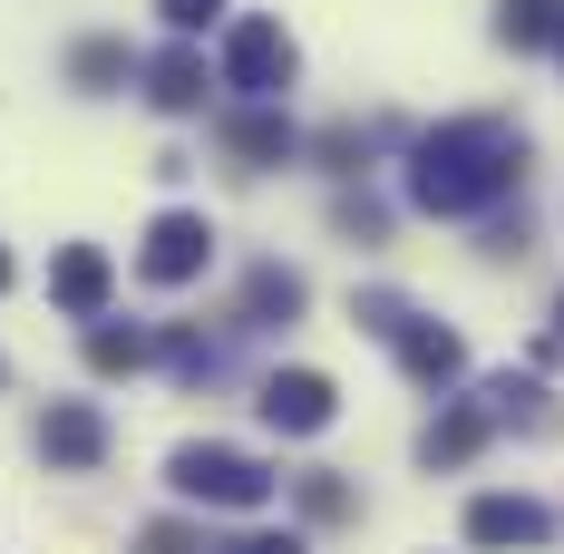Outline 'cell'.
Here are the masks:
<instances>
[{
    "mask_svg": "<svg viewBox=\"0 0 564 554\" xmlns=\"http://www.w3.org/2000/svg\"><path fill=\"white\" fill-rule=\"evenodd\" d=\"M525 185V137L507 117H448L409 146V205L419 215H487Z\"/></svg>",
    "mask_w": 564,
    "mask_h": 554,
    "instance_id": "1",
    "label": "cell"
},
{
    "mask_svg": "<svg viewBox=\"0 0 564 554\" xmlns=\"http://www.w3.org/2000/svg\"><path fill=\"white\" fill-rule=\"evenodd\" d=\"M166 487H175L185 506H225V515H253V506H273V467H263V457H243V447L195 438V447H175V457H166Z\"/></svg>",
    "mask_w": 564,
    "mask_h": 554,
    "instance_id": "2",
    "label": "cell"
},
{
    "mask_svg": "<svg viewBox=\"0 0 564 554\" xmlns=\"http://www.w3.org/2000/svg\"><path fill=\"white\" fill-rule=\"evenodd\" d=\"M292 68H302V50H292L282 20H234L225 30V88L234 98H282Z\"/></svg>",
    "mask_w": 564,
    "mask_h": 554,
    "instance_id": "3",
    "label": "cell"
},
{
    "mask_svg": "<svg viewBox=\"0 0 564 554\" xmlns=\"http://www.w3.org/2000/svg\"><path fill=\"white\" fill-rule=\"evenodd\" d=\"M205 263H215V224H205V215H156V224H147V243H137V273L156 282V292L195 282Z\"/></svg>",
    "mask_w": 564,
    "mask_h": 554,
    "instance_id": "4",
    "label": "cell"
},
{
    "mask_svg": "<svg viewBox=\"0 0 564 554\" xmlns=\"http://www.w3.org/2000/svg\"><path fill=\"white\" fill-rule=\"evenodd\" d=\"M253 409H263V428H282V438H322L340 419V389L322 380V370H273Z\"/></svg>",
    "mask_w": 564,
    "mask_h": 554,
    "instance_id": "5",
    "label": "cell"
},
{
    "mask_svg": "<svg viewBox=\"0 0 564 554\" xmlns=\"http://www.w3.org/2000/svg\"><path fill=\"white\" fill-rule=\"evenodd\" d=\"M40 457H50L58 477H88V467L108 457V409H88V399H58L50 419H40Z\"/></svg>",
    "mask_w": 564,
    "mask_h": 554,
    "instance_id": "6",
    "label": "cell"
},
{
    "mask_svg": "<svg viewBox=\"0 0 564 554\" xmlns=\"http://www.w3.org/2000/svg\"><path fill=\"white\" fill-rule=\"evenodd\" d=\"M390 350H399V370H409L419 389H457V380H467V340L438 332V322H419V312H399Z\"/></svg>",
    "mask_w": 564,
    "mask_h": 554,
    "instance_id": "7",
    "label": "cell"
},
{
    "mask_svg": "<svg viewBox=\"0 0 564 554\" xmlns=\"http://www.w3.org/2000/svg\"><path fill=\"white\" fill-rule=\"evenodd\" d=\"M108 292H117V263L98 253V243H68V253L50 263V302L68 312V322H98V312H108Z\"/></svg>",
    "mask_w": 564,
    "mask_h": 554,
    "instance_id": "8",
    "label": "cell"
},
{
    "mask_svg": "<svg viewBox=\"0 0 564 554\" xmlns=\"http://www.w3.org/2000/svg\"><path fill=\"white\" fill-rule=\"evenodd\" d=\"M555 535V515L535 497H477L467 506V545H487V554H516V545H545Z\"/></svg>",
    "mask_w": 564,
    "mask_h": 554,
    "instance_id": "9",
    "label": "cell"
},
{
    "mask_svg": "<svg viewBox=\"0 0 564 554\" xmlns=\"http://www.w3.org/2000/svg\"><path fill=\"white\" fill-rule=\"evenodd\" d=\"M497 438V419H487V399H448L429 428H419V467H467L477 447Z\"/></svg>",
    "mask_w": 564,
    "mask_h": 554,
    "instance_id": "10",
    "label": "cell"
},
{
    "mask_svg": "<svg viewBox=\"0 0 564 554\" xmlns=\"http://www.w3.org/2000/svg\"><path fill=\"white\" fill-rule=\"evenodd\" d=\"M302 302H312V282L292 273V263H253V273H243V332H282V322H302Z\"/></svg>",
    "mask_w": 564,
    "mask_h": 554,
    "instance_id": "11",
    "label": "cell"
},
{
    "mask_svg": "<svg viewBox=\"0 0 564 554\" xmlns=\"http://www.w3.org/2000/svg\"><path fill=\"white\" fill-rule=\"evenodd\" d=\"M225 146L243 156V166H282V156H292L302 137H292V117H282L273 98H243V108L225 117Z\"/></svg>",
    "mask_w": 564,
    "mask_h": 554,
    "instance_id": "12",
    "label": "cell"
},
{
    "mask_svg": "<svg viewBox=\"0 0 564 554\" xmlns=\"http://www.w3.org/2000/svg\"><path fill=\"white\" fill-rule=\"evenodd\" d=\"M147 108H156V117H195V108H205V58L185 50V40L147 58Z\"/></svg>",
    "mask_w": 564,
    "mask_h": 554,
    "instance_id": "13",
    "label": "cell"
},
{
    "mask_svg": "<svg viewBox=\"0 0 564 554\" xmlns=\"http://www.w3.org/2000/svg\"><path fill=\"white\" fill-rule=\"evenodd\" d=\"M477 399H487V419H497V428H535V438H555V428H564V409H555L535 380H516V370H507V380H487Z\"/></svg>",
    "mask_w": 564,
    "mask_h": 554,
    "instance_id": "14",
    "label": "cell"
},
{
    "mask_svg": "<svg viewBox=\"0 0 564 554\" xmlns=\"http://www.w3.org/2000/svg\"><path fill=\"white\" fill-rule=\"evenodd\" d=\"M147 360H156L147 332H127V322H108V312L88 322V370H98V380H127V370H147Z\"/></svg>",
    "mask_w": 564,
    "mask_h": 554,
    "instance_id": "15",
    "label": "cell"
},
{
    "mask_svg": "<svg viewBox=\"0 0 564 554\" xmlns=\"http://www.w3.org/2000/svg\"><path fill=\"white\" fill-rule=\"evenodd\" d=\"M564 30V0H497V40L507 50H555Z\"/></svg>",
    "mask_w": 564,
    "mask_h": 554,
    "instance_id": "16",
    "label": "cell"
},
{
    "mask_svg": "<svg viewBox=\"0 0 564 554\" xmlns=\"http://www.w3.org/2000/svg\"><path fill=\"white\" fill-rule=\"evenodd\" d=\"M68 78H78L88 98H108L117 78H127V50H117V40H78V50H68Z\"/></svg>",
    "mask_w": 564,
    "mask_h": 554,
    "instance_id": "17",
    "label": "cell"
},
{
    "mask_svg": "<svg viewBox=\"0 0 564 554\" xmlns=\"http://www.w3.org/2000/svg\"><path fill=\"white\" fill-rule=\"evenodd\" d=\"M292 497H302V515H312V525H340V515H350V487H340L332 467H312V477H292Z\"/></svg>",
    "mask_w": 564,
    "mask_h": 554,
    "instance_id": "18",
    "label": "cell"
},
{
    "mask_svg": "<svg viewBox=\"0 0 564 554\" xmlns=\"http://www.w3.org/2000/svg\"><path fill=\"white\" fill-rule=\"evenodd\" d=\"M156 360H166L175 380H215V340H205V332H166V340H156Z\"/></svg>",
    "mask_w": 564,
    "mask_h": 554,
    "instance_id": "19",
    "label": "cell"
},
{
    "mask_svg": "<svg viewBox=\"0 0 564 554\" xmlns=\"http://www.w3.org/2000/svg\"><path fill=\"white\" fill-rule=\"evenodd\" d=\"M332 215H340V233H360V243H380V233H390V205H380V195H340Z\"/></svg>",
    "mask_w": 564,
    "mask_h": 554,
    "instance_id": "20",
    "label": "cell"
},
{
    "mask_svg": "<svg viewBox=\"0 0 564 554\" xmlns=\"http://www.w3.org/2000/svg\"><path fill=\"white\" fill-rule=\"evenodd\" d=\"M156 10H166V30H205V20H215L225 0H156Z\"/></svg>",
    "mask_w": 564,
    "mask_h": 554,
    "instance_id": "21",
    "label": "cell"
},
{
    "mask_svg": "<svg viewBox=\"0 0 564 554\" xmlns=\"http://www.w3.org/2000/svg\"><path fill=\"white\" fill-rule=\"evenodd\" d=\"M137 554H195V535H185V525H147V535H137Z\"/></svg>",
    "mask_w": 564,
    "mask_h": 554,
    "instance_id": "22",
    "label": "cell"
},
{
    "mask_svg": "<svg viewBox=\"0 0 564 554\" xmlns=\"http://www.w3.org/2000/svg\"><path fill=\"white\" fill-rule=\"evenodd\" d=\"M225 554H302L292 535H243V545H225Z\"/></svg>",
    "mask_w": 564,
    "mask_h": 554,
    "instance_id": "23",
    "label": "cell"
},
{
    "mask_svg": "<svg viewBox=\"0 0 564 554\" xmlns=\"http://www.w3.org/2000/svg\"><path fill=\"white\" fill-rule=\"evenodd\" d=\"M0 292H10V253H0Z\"/></svg>",
    "mask_w": 564,
    "mask_h": 554,
    "instance_id": "24",
    "label": "cell"
},
{
    "mask_svg": "<svg viewBox=\"0 0 564 554\" xmlns=\"http://www.w3.org/2000/svg\"><path fill=\"white\" fill-rule=\"evenodd\" d=\"M555 50H564V30H555Z\"/></svg>",
    "mask_w": 564,
    "mask_h": 554,
    "instance_id": "25",
    "label": "cell"
}]
</instances>
